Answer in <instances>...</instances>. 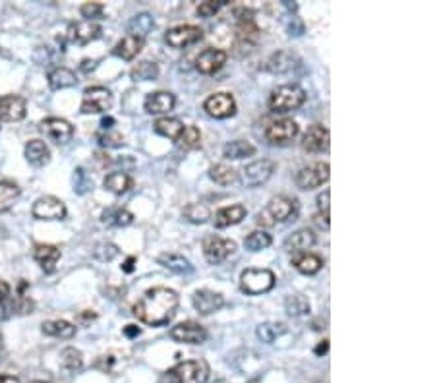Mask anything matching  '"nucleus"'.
I'll return each instance as SVG.
<instances>
[{
	"instance_id": "nucleus-5",
	"label": "nucleus",
	"mask_w": 435,
	"mask_h": 383,
	"mask_svg": "<svg viewBox=\"0 0 435 383\" xmlns=\"http://www.w3.org/2000/svg\"><path fill=\"white\" fill-rule=\"evenodd\" d=\"M275 287V273L269 269H246L240 277V288L246 295H263Z\"/></svg>"
},
{
	"instance_id": "nucleus-21",
	"label": "nucleus",
	"mask_w": 435,
	"mask_h": 383,
	"mask_svg": "<svg viewBox=\"0 0 435 383\" xmlns=\"http://www.w3.org/2000/svg\"><path fill=\"white\" fill-rule=\"evenodd\" d=\"M176 99L170 91H155L145 97V111L149 114H167L173 111Z\"/></svg>"
},
{
	"instance_id": "nucleus-39",
	"label": "nucleus",
	"mask_w": 435,
	"mask_h": 383,
	"mask_svg": "<svg viewBox=\"0 0 435 383\" xmlns=\"http://www.w3.org/2000/svg\"><path fill=\"white\" fill-rule=\"evenodd\" d=\"M209 177L213 182H217L221 186H228L232 182H236V170L228 167V165H215L209 169Z\"/></svg>"
},
{
	"instance_id": "nucleus-32",
	"label": "nucleus",
	"mask_w": 435,
	"mask_h": 383,
	"mask_svg": "<svg viewBox=\"0 0 435 383\" xmlns=\"http://www.w3.org/2000/svg\"><path fill=\"white\" fill-rule=\"evenodd\" d=\"M153 22L151 14H138L136 18H132V22L128 23V35H134V37L144 39L149 35V31L153 30Z\"/></svg>"
},
{
	"instance_id": "nucleus-16",
	"label": "nucleus",
	"mask_w": 435,
	"mask_h": 383,
	"mask_svg": "<svg viewBox=\"0 0 435 383\" xmlns=\"http://www.w3.org/2000/svg\"><path fill=\"white\" fill-rule=\"evenodd\" d=\"M192 302H194V308L202 314V316H209V314H215L219 310L225 306V298L219 293H213L209 288H202V290H196L194 296H192Z\"/></svg>"
},
{
	"instance_id": "nucleus-8",
	"label": "nucleus",
	"mask_w": 435,
	"mask_h": 383,
	"mask_svg": "<svg viewBox=\"0 0 435 383\" xmlns=\"http://www.w3.org/2000/svg\"><path fill=\"white\" fill-rule=\"evenodd\" d=\"M112 105V97L107 88L95 86V88H87L83 91V99H81L80 111L83 114H99V112H107Z\"/></svg>"
},
{
	"instance_id": "nucleus-51",
	"label": "nucleus",
	"mask_w": 435,
	"mask_h": 383,
	"mask_svg": "<svg viewBox=\"0 0 435 383\" xmlns=\"http://www.w3.org/2000/svg\"><path fill=\"white\" fill-rule=\"evenodd\" d=\"M329 199H331V192L325 190L323 194L318 196V209L319 217L323 215V221H325V227L329 229Z\"/></svg>"
},
{
	"instance_id": "nucleus-35",
	"label": "nucleus",
	"mask_w": 435,
	"mask_h": 383,
	"mask_svg": "<svg viewBox=\"0 0 435 383\" xmlns=\"http://www.w3.org/2000/svg\"><path fill=\"white\" fill-rule=\"evenodd\" d=\"M157 261H159V266L167 267V269L174 273H188L194 269L188 259L180 256V254H163V256L157 258Z\"/></svg>"
},
{
	"instance_id": "nucleus-7",
	"label": "nucleus",
	"mask_w": 435,
	"mask_h": 383,
	"mask_svg": "<svg viewBox=\"0 0 435 383\" xmlns=\"http://www.w3.org/2000/svg\"><path fill=\"white\" fill-rule=\"evenodd\" d=\"M329 170L331 169L327 163H313V165H308V167H302L298 170L294 182L300 190H313L329 180V177H331Z\"/></svg>"
},
{
	"instance_id": "nucleus-54",
	"label": "nucleus",
	"mask_w": 435,
	"mask_h": 383,
	"mask_svg": "<svg viewBox=\"0 0 435 383\" xmlns=\"http://www.w3.org/2000/svg\"><path fill=\"white\" fill-rule=\"evenodd\" d=\"M327 350H329V341H321V343H319L318 346H315V350H313V353L318 354V356H321V354H325Z\"/></svg>"
},
{
	"instance_id": "nucleus-34",
	"label": "nucleus",
	"mask_w": 435,
	"mask_h": 383,
	"mask_svg": "<svg viewBox=\"0 0 435 383\" xmlns=\"http://www.w3.org/2000/svg\"><path fill=\"white\" fill-rule=\"evenodd\" d=\"M103 223L105 225H112V227H128L134 223V215L124 209V207H110L103 213Z\"/></svg>"
},
{
	"instance_id": "nucleus-13",
	"label": "nucleus",
	"mask_w": 435,
	"mask_h": 383,
	"mask_svg": "<svg viewBox=\"0 0 435 383\" xmlns=\"http://www.w3.org/2000/svg\"><path fill=\"white\" fill-rule=\"evenodd\" d=\"M202 37L203 31L202 28H197V25H176L173 30H168L167 35H165L167 43L170 45L173 49H186L190 45L202 41Z\"/></svg>"
},
{
	"instance_id": "nucleus-55",
	"label": "nucleus",
	"mask_w": 435,
	"mask_h": 383,
	"mask_svg": "<svg viewBox=\"0 0 435 383\" xmlns=\"http://www.w3.org/2000/svg\"><path fill=\"white\" fill-rule=\"evenodd\" d=\"M134 264H136V258H134V256H130V258L124 261L122 271L124 273H132V271H134Z\"/></svg>"
},
{
	"instance_id": "nucleus-37",
	"label": "nucleus",
	"mask_w": 435,
	"mask_h": 383,
	"mask_svg": "<svg viewBox=\"0 0 435 383\" xmlns=\"http://www.w3.org/2000/svg\"><path fill=\"white\" fill-rule=\"evenodd\" d=\"M223 153H225L226 159H244V157H252L255 153V148L250 141L234 140L226 143Z\"/></svg>"
},
{
	"instance_id": "nucleus-6",
	"label": "nucleus",
	"mask_w": 435,
	"mask_h": 383,
	"mask_svg": "<svg viewBox=\"0 0 435 383\" xmlns=\"http://www.w3.org/2000/svg\"><path fill=\"white\" fill-rule=\"evenodd\" d=\"M277 165L271 159H260L246 165L244 169L240 170V182L246 188H257V186L265 184L269 178L273 177Z\"/></svg>"
},
{
	"instance_id": "nucleus-15",
	"label": "nucleus",
	"mask_w": 435,
	"mask_h": 383,
	"mask_svg": "<svg viewBox=\"0 0 435 383\" xmlns=\"http://www.w3.org/2000/svg\"><path fill=\"white\" fill-rule=\"evenodd\" d=\"M41 132L54 143H68L74 138V126L64 118H45Z\"/></svg>"
},
{
	"instance_id": "nucleus-9",
	"label": "nucleus",
	"mask_w": 435,
	"mask_h": 383,
	"mask_svg": "<svg viewBox=\"0 0 435 383\" xmlns=\"http://www.w3.org/2000/svg\"><path fill=\"white\" fill-rule=\"evenodd\" d=\"M234 252H236V242L231 238H221V236L213 235L203 240V256L209 264H221Z\"/></svg>"
},
{
	"instance_id": "nucleus-49",
	"label": "nucleus",
	"mask_w": 435,
	"mask_h": 383,
	"mask_svg": "<svg viewBox=\"0 0 435 383\" xmlns=\"http://www.w3.org/2000/svg\"><path fill=\"white\" fill-rule=\"evenodd\" d=\"M97 141H99L101 148H120V146H124L122 136L116 132H110V130H107V134H99Z\"/></svg>"
},
{
	"instance_id": "nucleus-53",
	"label": "nucleus",
	"mask_w": 435,
	"mask_h": 383,
	"mask_svg": "<svg viewBox=\"0 0 435 383\" xmlns=\"http://www.w3.org/2000/svg\"><path fill=\"white\" fill-rule=\"evenodd\" d=\"M139 327L138 325H126V327H124V335H126V337H138L139 335Z\"/></svg>"
},
{
	"instance_id": "nucleus-31",
	"label": "nucleus",
	"mask_w": 435,
	"mask_h": 383,
	"mask_svg": "<svg viewBox=\"0 0 435 383\" xmlns=\"http://www.w3.org/2000/svg\"><path fill=\"white\" fill-rule=\"evenodd\" d=\"M76 83H78V78H76V74H74L72 70H68V68L60 66L49 72V86H51V89L72 88Z\"/></svg>"
},
{
	"instance_id": "nucleus-33",
	"label": "nucleus",
	"mask_w": 435,
	"mask_h": 383,
	"mask_svg": "<svg viewBox=\"0 0 435 383\" xmlns=\"http://www.w3.org/2000/svg\"><path fill=\"white\" fill-rule=\"evenodd\" d=\"M20 198V188L10 180L0 182V213H6L14 207L16 199Z\"/></svg>"
},
{
	"instance_id": "nucleus-41",
	"label": "nucleus",
	"mask_w": 435,
	"mask_h": 383,
	"mask_svg": "<svg viewBox=\"0 0 435 383\" xmlns=\"http://www.w3.org/2000/svg\"><path fill=\"white\" fill-rule=\"evenodd\" d=\"M60 362H62V366H64L70 374H74V372H80L81 366H83V356H81L78 348L68 346V348H64V350L60 353Z\"/></svg>"
},
{
	"instance_id": "nucleus-29",
	"label": "nucleus",
	"mask_w": 435,
	"mask_h": 383,
	"mask_svg": "<svg viewBox=\"0 0 435 383\" xmlns=\"http://www.w3.org/2000/svg\"><path fill=\"white\" fill-rule=\"evenodd\" d=\"M153 130L161 134V136H165V138H170V140L176 141L178 140V136L182 134V130H184V124H182V120H178V118L163 117L159 118V120H155Z\"/></svg>"
},
{
	"instance_id": "nucleus-43",
	"label": "nucleus",
	"mask_w": 435,
	"mask_h": 383,
	"mask_svg": "<svg viewBox=\"0 0 435 383\" xmlns=\"http://www.w3.org/2000/svg\"><path fill=\"white\" fill-rule=\"evenodd\" d=\"M176 143H178L182 149H196L202 146V134H199L196 126H184V130H182V134L178 136Z\"/></svg>"
},
{
	"instance_id": "nucleus-27",
	"label": "nucleus",
	"mask_w": 435,
	"mask_h": 383,
	"mask_svg": "<svg viewBox=\"0 0 435 383\" xmlns=\"http://www.w3.org/2000/svg\"><path fill=\"white\" fill-rule=\"evenodd\" d=\"M141 49H144V39L134 37V35H126V37L120 39V41L116 43L112 52H115L116 57H120V59L132 60L138 57Z\"/></svg>"
},
{
	"instance_id": "nucleus-52",
	"label": "nucleus",
	"mask_w": 435,
	"mask_h": 383,
	"mask_svg": "<svg viewBox=\"0 0 435 383\" xmlns=\"http://www.w3.org/2000/svg\"><path fill=\"white\" fill-rule=\"evenodd\" d=\"M10 290H12V288H10L6 281H0V304L4 302L8 296H10Z\"/></svg>"
},
{
	"instance_id": "nucleus-4",
	"label": "nucleus",
	"mask_w": 435,
	"mask_h": 383,
	"mask_svg": "<svg viewBox=\"0 0 435 383\" xmlns=\"http://www.w3.org/2000/svg\"><path fill=\"white\" fill-rule=\"evenodd\" d=\"M168 377L176 383H205L209 377V366L203 360H184L178 362Z\"/></svg>"
},
{
	"instance_id": "nucleus-12",
	"label": "nucleus",
	"mask_w": 435,
	"mask_h": 383,
	"mask_svg": "<svg viewBox=\"0 0 435 383\" xmlns=\"http://www.w3.org/2000/svg\"><path fill=\"white\" fill-rule=\"evenodd\" d=\"M298 132H300V128H298L294 120L283 118V120H275V122H271V124L267 126L265 138H267V141H271V143H275V146H284V143L294 140Z\"/></svg>"
},
{
	"instance_id": "nucleus-59",
	"label": "nucleus",
	"mask_w": 435,
	"mask_h": 383,
	"mask_svg": "<svg viewBox=\"0 0 435 383\" xmlns=\"http://www.w3.org/2000/svg\"><path fill=\"white\" fill-rule=\"evenodd\" d=\"M31 383H47V382H31Z\"/></svg>"
},
{
	"instance_id": "nucleus-46",
	"label": "nucleus",
	"mask_w": 435,
	"mask_h": 383,
	"mask_svg": "<svg viewBox=\"0 0 435 383\" xmlns=\"http://www.w3.org/2000/svg\"><path fill=\"white\" fill-rule=\"evenodd\" d=\"M91 188H93V180H91V177L87 175L86 170L81 169V167L74 170V190H76V194L83 196Z\"/></svg>"
},
{
	"instance_id": "nucleus-42",
	"label": "nucleus",
	"mask_w": 435,
	"mask_h": 383,
	"mask_svg": "<svg viewBox=\"0 0 435 383\" xmlns=\"http://www.w3.org/2000/svg\"><path fill=\"white\" fill-rule=\"evenodd\" d=\"M182 213H184V217H186L190 223H196V225H202V223L211 219L209 207L205 206V204H188V206L184 207Z\"/></svg>"
},
{
	"instance_id": "nucleus-26",
	"label": "nucleus",
	"mask_w": 435,
	"mask_h": 383,
	"mask_svg": "<svg viewBox=\"0 0 435 383\" xmlns=\"http://www.w3.org/2000/svg\"><path fill=\"white\" fill-rule=\"evenodd\" d=\"M25 159L33 167H45L51 161V151L47 148V143L41 140H31L25 146Z\"/></svg>"
},
{
	"instance_id": "nucleus-47",
	"label": "nucleus",
	"mask_w": 435,
	"mask_h": 383,
	"mask_svg": "<svg viewBox=\"0 0 435 383\" xmlns=\"http://www.w3.org/2000/svg\"><path fill=\"white\" fill-rule=\"evenodd\" d=\"M93 256L97 259H101V261H110V259H115L118 256V248H116L115 244L101 242L95 246Z\"/></svg>"
},
{
	"instance_id": "nucleus-22",
	"label": "nucleus",
	"mask_w": 435,
	"mask_h": 383,
	"mask_svg": "<svg viewBox=\"0 0 435 383\" xmlns=\"http://www.w3.org/2000/svg\"><path fill=\"white\" fill-rule=\"evenodd\" d=\"M33 258L45 273H52L60 261V250L52 244H37L35 250H33Z\"/></svg>"
},
{
	"instance_id": "nucleus-56",
	"label": "nucleus",
	"mask_w": 435,
	"mask_h": 383,
	"mask_svg": "<svg viewBox=\"0 0 435 383\" xmlns=\"http://www.w3.org/2000/svg\"><path fill=\"white\" fill-rule=\"evenodd\" d=\"M112 124H115V118H112V117H105L101 120L103 130H110V128H112Z\"/></svg>"
},
{
	"instance_id": "nucleus-20",
	"label": "nucleus",
	"mask_w": 435,
	"mask_h": 383,
	"mask_svg": "<svg viewBox=\"0 0 435 383\" xmlns=\"http://www.w3.org/2000/svg\"><path fill=\"white\" fill-rule=\"evenodd\" d=\"M103 28L97 22H87V20H81L78 23H72L70 30H68V37L74 43L87 45L95 41L97 37H101Z\"/></svg>"
},
{
	"instance_id": "nucleus-48",
	"label": "nucleus",
	"mask_w": 435,
	"mask_h": 383,
	"mask_svg": "<svg viewBox=\"0 0 435 383\" xmlns=\"http://www.w3.org/2000/svg\"><path fill=\"white\" fill-rule=\"evenodd\" d=\"M226 0H207V2H202L199 6H197V16H202V18H211V16H215L221 10V8L225 6Z\"/></svg>"
},
{
	"instance_id": "nucleus-28",
	"label": "nucleus",
	"mask_w": 435,
	"mask_h": 383,
	"mask_svg": "<svg viewBox=\"0 0 435 383\" xmlns=\"http://www.w3.org/2000/svg\"><path fill=\"white\" fill-rule=\"evenodd\" d=\"M45 335L49 337H57V339H72L76 335V325H72L66 319H52V322H45L41 325Z\"/></svg>"
},
{
	"instance_id": "nucleus-11",
	"label": "nucleus",
	"mask_w": 435,
	"mask_h": 383,
	"mask_svg": "<svg viewBox=\"0 0 435 383\" xmlns=\"http://www.w3.org/2000/svg\"><path fill=\"white\" fill-rule=\"evenodd\" d=\"M170 339L176 343H186V345H202L207 339V331L203 325L196 322H182L170 329Z\"/></svg>"
},
{
	"instance_id": "nucleus-58",
	"label": "nucleus",
	"mask_w": 435,
	"mask_h": 383,
	"mask_svg": "<svg viewBox=\"0 0 435 383\" xmlns=\"http://www.w3.org/2000/svg\"><path fill=\"white\" fill-rule=\"evenodd\" d=\"M0 383H20V379L14 376H2L0 374Z\"/></svg>"
},
{
	"instance_id": "nucleus-45",
	"label": "nucleus",
	"mask_w": 435,
	"mask_h": 383,
	"mask_svg": "<svg viewBox=\"0 0 435 383\" xmlns=\"http://www.w3.org/2000/svg\"><path fill=\"white\" fill-rule=\"evenodd\" d=\"M284 306H286V312H289L290 316H306V314H310V302L300 295L289 296Z\"/></svg>"
},
{
	"instance_id": "nucleus-50",
	"label": "nucleus",
	"mask_w": 435,
	"mask_h": 383,
	"mask_svg": "<svg viewBox=\"0 0 435 383\" xmlns=\"http://www.w3.org/2000/svg\"><path fill=\"white\" fill-rule=\"evenodd\" d=\"M80 12H81V16L86 18L87 22H93L95 18H101L103 12H105V6L99 4V2H87V4L81 6Z\"/></svg>"
},
{
	"instance_id": "nucleus-2",
	"label": "nucleus",
	"mask_w": 435,
	"mask_h": 383,
	"mask_svg": "<svg viewBox=\"0 0 435 383\" xmlns=\"http://www.w3.org/2000/svg\"><path fill=\"white\" fill-rule=\"evenodd\" d=\"M298 211L296 199L286 198V196H277L267 204V207L257 215V223L263 227H271L275 223H284L292 219Z\"/></svg>"
},
{
	"instance_id": "nucleus-57",
	"label": "nucleus",
	"mask_w": 435,
	"mask_h": 383,
	"mask_svg": "<svg viewBox=\"0 0 435 383\" xmlns=\"http://www.w3.org/2000/svg\"><path fill=\"white\" fill-rule=\"evenodd\" d=\"M95 66H97V60H83V62H81V70H83V72H89V68L93 70Z\"/></svg>"
},
{
	"instance_id": "nucleus-1",
	"label": "nucleus",
	"mask_w": 435,
	"mask_h": 383,
	"mask_svg": "<svg viewBox=\"0 0 435 383\" xmlns=\"http://www.w3.org/2000/svg\"><path fill=\"white\" fill-rule=\"evenodd\" d=\"M178 302H180V298L173 288H149V290H145L144 296L134 306V316L138 317L139 322L151 325V327H161V325H167L173 319L176 308H178Z\"/></svg>"
},
{
	"instance_id": "nucleus-40",
	"label": "nucleus",
	"mask_w": 435,
	"mask_h": 383,
	"mask_svg": "<svg viewBox=\"0 0 435 383\" xmlns=\"http://www.w3.org/2000/svg\"><path fill=\"white\" fill-rule=\"evenodd\" d=\"M271 244H273V238H271V235H267L265 230H254V232L248 235L246 240H244V246H246V250L250 252L265 250Z\"/></svg>"
},
{
	"instance_id": "nucleus-44",
	"label": "nucleus",
	"mask_w": 435,
	"mask_h": 383,
	"mask_svg": "<svg viewBox=\"0 0 435 383\" xmlns=\"http://www.w3.org/2000/svg\"><path fill=\"white\" fill-rule=\"evenodd\" d=\"M284 331H286V327H284L283 324H261L255 333H257V337L261 339V343L271 345V343L277 341V337H281Z\"/></svg>"
},
{
	"instance_id": "nucleus-17",
	"label": "nucleus",
	"mask_w": 435,
	"mask_h": 383,
	"mask_svg": "<svg viewBox=\"0 0 435 383\" xmlns=\"http://www.w3.org/2000/svg\"><path fill=\"white\" fill-rule=\"evenodd\" d=\"M28 105L25 99L20 95H2L0 97V120L4 122H18L25 118Z\"/></svg>"
},
{
	"instance_id": "nucleus-30",
	"label": "nucleus",
	"mask_w": 435,
	"mask_h": 383,
	"mask_svg": "<svg viewBox=\"0 0 435 383\" xmlns=\"http://www.w3.org/2000/svg\"><path fill=\"white\" fill-rule=\"evenodd\" d=\"M103 184H105L107 190L116 194V196H122V194H126L134 186V180L126 172H110V175H107Z\"/></svg>"
},
{
	"instance_id": "nucleus-19",
	"label": "nucleus",
	"mask_w": 435,
	"mask_h": 383,
	"mask_svg": "<svg viewBox=\"0 0 435 383\" xmlns=\"http://www.w3.org/2000/svg\"><path fill=\"white\" fill-rule=\"evenodd\" d=\"M329 130L325 126L313 124L308 128V132L304 134V140H302V146H304L306 151L310 153H321V151H327L329 149Z\"/></svg>"
},
{
	"instance_id": "nucleus-10",
	"label": "nucleus",
	"mask_w": 435,
	"mask_h": 383,
	"mask_svg": "<svg viewBox=\"0 0 435 383\" xmlns=\"http://www.w3.org/2000/svg\"><path fill=\"white\" fill-rule=\"evenodd\" d=\"M31 213L39 221H60L66 217V206L62 199L54 196H43L31 207Z\"/></svg>"
},
{
	"instance_id": "nucleus-3",
	"label": "nucleus",
	"mask_w": 435,
	"mask_h": 383,
	"mask_svg": "<svg viewBox=\"0 0 435 383\" xmlns=\"http://www.w3.org/2000/svg\"><path fill=\"white\" fill-rule=\"evenodd\" d=\"M306 101V91L300 86L286 83L277 88L269 97V109L273 112H289L302 107Z\"/></svg>"
},
{
	"instance_id": "nucleus-14",
	"label": "nucleus",
	"mask_w": 435,
	"mask_h": 383,
	"mask_svg": "<svg viewBox=\"0 0 435 383\" xmlns=\"http://www.w3.org/2000/svg\"><path fill=\"white\" fill-rule=\"evenodd\" d=\"M203 109H205V112H207L209 117L223 120V118L234 117V112H236V101H234V97H232L231 93H215V95H211L209 99L203 103Z\"/></svg>"
},
{
	"instance_id": "nucleus-23",
	"label": "nucleus",
	"mask_w": 435,
	"mask_h": 383,
	"mask_svg": "<svg viewBox=\"0 0 435 383\" xmlns=\"http://www.w3.org/2000/svg\"><path fill=\"white\" fill-rule=\"evenodd\" d=\"M315 244V235H313L310 229H300L284 240V250L290 252L292 256L294 254H302V252H308Z\"/></svg>"
},
{
	"instance_id": "nucleus-25",
	"label": "nucleus",
	"mask_w": 435,
	"mask_h": 383,
	"mask_svg": "<svg viewBox=\"0 0 435 383\" xmlns=\"http://www.w3.org/2000/svg\"><path fill=\"white\" fill-rule=\"evenodd\" d=\"M292 266L304 275H315L321 271L323 267V259L312 254V252H302V254H294L292 256Z\"/></svg>"
},
{
	"instance_id": "nucleus-18",
	"label": "nucleus",
	"mask_w": 435,
	"mask_h": 383,
	"mask_svg": "<svg viewBox=\"0 0 435 383\" xmlns=\"http://www.w3.org/2000/svg\"><path fill=\"white\" fill-rule=\"evenodd\" d=\"M226 59H228V54H226L225 51H221V49H205V51L197 57L196 70L199 74L205 76L215 74V72H219V70L223 68Z\"/></svg>"
},
{
	"instance_id": "nucleus-36",
	"label": "nucleus",
	"mask_w": 435,
	"mask_h": 383,
	"mask_svg": "<svg viewBox=\"0 0 435 383\" xmlns=\"http://www.w3.org/2000/svg\"><path fill=\"white\" fill-rule=\"evenodd\" d=\"M292 62H294V54H290L286 51H279L267 60V70L273 74H283V72H289L294 68Z\"/></svg>"
},
{
	"instance_id": "nucleus-38",
	"label": "nucleus",
	"mask_w": 435,
	"mask_h": 383,
	"mask_svg": "<svg viewBox=\"0 0 435 383\" xmlns=\"http://www.w3.org/2000/svg\"><path fill=\"white\" fill-rule=\"evenodd\" d=\"M132 80L136 81H151L159 76V66L155 62H149V60H144V62H138V66L132 68Z\"/></svg>"
},
{
	"instance_id": "nucleus-24",
	"label": "nucleus",
	"mask_w": 435,
	"mask_h": 383,
	"mask_svg": "<svg viewBox=\"0 0 435 383\" xmlns=\"http://www.w3.org/2000/svg\"><path fill=\"white\" fill-rule=\"evenodd\" d=\"M248 209L244 206H231L219 209L215 215V227L217 229H226L231 225H238L246 219Z\"/></svg>"
}]
</instances>
